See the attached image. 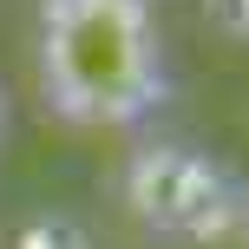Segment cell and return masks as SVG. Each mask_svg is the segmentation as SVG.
I'll list each match as a JSON object with an SVG mask.
<instances>
[{
    "label": "cell",
    "instance_id": "obj_1",
    "mask_svg": "<svg viewBox=\"0 0 249 249\" xmlns=\"http://www.w3.org/2000/svg\"><path fill=\"white\" fill-rule=\"evenodd\" d=\"M33 66L46 112L72 131H131L171 99L151 0H39Z\"/></svg>",
    "mask_w": 249,
    "mask_h": 249
},
{
    "label": "cell",
    "instance_id": "obj_2",
    "mask_svg": "<svg viewBox=\"0 0 249 249\" xmlns=\"http://www.w3.org/2000/svg\"><path fill=\"white\" fill-rule=\"evenodd\" d=\"M124 203L138 210V223L164 243H223L249 230V203L236 190V177L197 144H144L124 171Z\"/></svg>",
    "mask_w": 249,
    "mask_h": 249
},
{
    "label": "cell",
    "instance_id": "obj_3",
    "mask_svg": "<svg viewBox=\"0 0 249 249\" xmlns=\"http://www.w3.org/2000/svg\"><path fill=\"white\" fill-rule=\"evenodd\" d=\"M210 13H216V26H230V33L249 39V0H210Z\"/></svg>",
    "mask_w": 249,
    "mask_h": 249
},
{
    "label": "cell",
    "instance_id": "obj_4",
    "mask_svg": "<svg viewBox=\"0 0 249 249\" xmlns=\"http://www.w3.org/2000/svg\"><path fill=\"white\" fill-rule=\"evenodd\" d=\"M0 124H7V92H0Z\"/></svg>",
    "mask_w": 249,
    "mask_h": 249
}]
</instances>
